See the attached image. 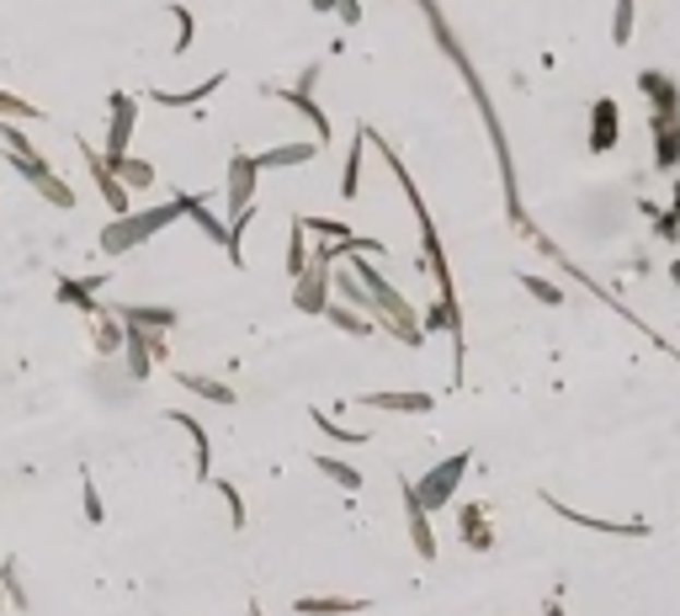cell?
I'll return each instance as SVG.
<instances>
[{"instance_id": "1", "label": "cell", "mask_w": 680, "mask_h": 616, "mask_svg": "<svg viewBox=\"0 0 680 616\" xmlns=\"http://www.w3.org/2000/svg\"><path fill=\"white\" fill-rule=\"evenodd\" d=\"M351 271H357V282L372 292V325H383V335H394L404 346H426V329H420V309L404 298L389 277H383V266H378V255H351L346 261Z\"/></svg>"}, {"instance_id": "2", "label": "cell", "mask_w": 680, "mask_h": 616, "mask_svg": "<svg viewBox=\"0 0 680 616\" xmlns=\"http://www.w3.org/2000/svg\"><path fill=\"white\" fill-rule=\"evenodd\" d=\"M176 218H187L176 197L160 207H144V213H122V218H112V224L102 229V250H107V255H128V250H139L144 240H155L160 229H170Z\"/></svg>"}, {"instance_id": "3", "label": "cell", "mask_w": 680, "mask_h": 616, "mask_svg": "<svg viewBox=\"0 0 680 616\" xmlns=\"http://www.w3.org/2000/svg\"><path fill=\"white\" fill-rule=\"evenodd\" d=\"M5 160H11V170H16V176H22V181H27L33 192H38L43 203L64 207V213L75 207V192H70L64 181H59V170H53L48 160H43V155L33 149V144H27V149H5Z\"/></svg>"}, {"instance_id": "4", "label": "cell", "mask_w": 680, "mask_h": 616, "mask_svg": "<svg viewBox=\"0 0 680 616\" xmlns=\"http://www.w3.org/2000/svg\"><path fill=\"white\" fill-rule=\"evenodd\" d=\"M468 468H474V457H468V452L441 457L437 468H431V473H426V479L415 484V494H420V505H426L431 516H437L441 505H452V494H457V484L468 479Z\"/></svg>"}, {"instance_id": "5", "label": "cell", "mask_w": 680, "mask_h": 616, "mask_svg": "<svg viewBox=\"0 0 680 616\" xmlns=\"http://www.w3.org/2000/svg\"><path fill=\"white\" fill-rule=\"evenodd\" d=\"M330 292H335V271L324 255H309V271L293 282V309L298 314H324L330 309Z\"/></svg>"}, {"instance_id": "6", "label": "cell", "mask_w": 680, "mask_h": 616, "mask_svg": "<svg viewBox=\"0 0 680 616\" xmlns=\"http://www.w3.org/2000/svg\"><path fill=\"white\" fill-rule=\"evenodd\" d=\"M314 85H320V64H309L303 75H298V85L293 90H277V85H266V96H277V101H287V107H298L309 123H314V138H330V112H324L320 101H314Z\"/></svg>"}, {"instance_id": "7", "label": "cell", "mask_w": 680, "mask_h": 616, "mask_svg": "<svg viewBox=\"0 0 680 616\" xmlns=\"http://www.w3.org/2000/svg\"><path fill=\"white\" fill-rule=\"evenodd\" d=\"M133 123H139V101H133L128 90H112V96H107V160H122V155H128Z\"/></svg>"}, {"instance_id": "8", "label": "cell", "mask_w": 680, "mask_h": 616, "mask_svg": "<svg viewBox=\"0 0 680 616\" xmlns=\"http://www.w3.org/2000/svg\"><path fill=\"white\" fill-rule=\"evenodd\" d=\"M81 155H85V170H91V181H96V192H102V203L112 207V218L133 213V207H128V186H122L118 176H112L107 155H102V149H91V144H81Z\"/></svg>"}, {"instance_id": "9", "label": "cell", "mask_w": 680, "mask_h": 616, "mask_svg": "<svg viewBox=\"0 0 680 616\" xmlns=\"http://www.w3.org/2000/svg\"><path fill=\"white\" fill-rule=\"evenodd\" d=\"M255 181H261V165H255V155L240 149L229 160V218H240V213L255 207Z\"/></svg>"}, {"instance_id": "10", "label": "cell", "mask_w": 680, "mask_h": 616, "mask_svg": "<svg viewBox=\"0 0 680 616\" xmlns=\"http://www.w3.org/2000/svg\"><path fill=\"white\" fill-rule=\"evenodd\" d=\"M404 521H409V542H415V553L426 558V564H437V532H431V510L420 505V494L415 484L404 479Z\"/></svg>"}, {"instance_id": "11", "label": "cell", "mask_w": 680, "mask_h": 616, "mask_svg": "<svg viewBox=\"0 0 680 616\" xmlns=\"http://www.w3.org/2000/svg\"><path fill=\"white\" fill-rule=\"evenodd\" d=\"M542 505L563 516V521H574V527H585V532H606V536H648V521H596V516H585V510H574V505H563L553 494H542Z\"/></svg>"}, {"instance_id": "12", "label": "cell", "mask_w": 680, "mask_h": 616, "mask_svg": "<svg viewBox=\"0 0 680 616\" xmlns=\"http://www.w3.org/2000/svg\"><path fill=\"white\" fill-rule=\"evenodd\" d=\"M128 372L133 377H150V367L155 362H165V329H133L128 325Z\"/></svg>"}, {"instance_id": "13", "label": "cell", "mask_w": 680, "mask_h": 616, "mask_svg": "<svg viewBox=\"0 0 680 616\" xmlns=\"http://www.w3.org/2000/svg\"><path fill=\"white\" fill-rule=\"evenodd\" d=\"M639 90L654 101V118H680V81L665 75V70H643Z\"/></svg>"}, {"instance_id": "14", "label": "cell", "mask_w": 680, "mask_h": 616, "mask_svg": "<svg viewBox=\"0 0 680 616\" xmlns=\"http://www.w3.org/2000/svg\"><path fill=\"white\" fill-rule=\"evenodd\" d=\"M617 138H622V112H617L611 96H596V107H590V149L606 155V149H617Z\"/></svg>"}, {"instance_id": "15", "label": "cell", "mask_w": 680, "mask_h": 616, "mask_svg": "<svg viewBox=\"0 0 680 616\" xmlns=\"http://www.w3.org/2000/svg\"><path fill=\"white\" fill-rule=\"evenodd\" d=\"M361 410H383V414H431L437 394H357Z\"/></svg>"}, {"instance_id": "16", "label": "cell", "mask_w": 680, "mask_h": 616, "mask_svg": "<svg viewBox=\"0 0 680 616\" xmlns=\"http://www.w3.org/2000/svg\"><path fill=\"white\" fill-rule=\"evenodd\" d=\"M372 601H361V595H298L293 601V612L298 616H357L367 612Z\"/></svg>"}, {"instance_id": "17", "label": "cell", "mask_w": 680, "mask_h": 616, "mask_svg": "<svg viewBox=\"0 0 680 616\" xmlns=\"http://www.w3.org/2000/svg\"><path fill=\"white\" fill-rule=\"evenodd\" d=\"M176 203H181V213H187V218L198 224V229L207 234V240H213V245H229V224H224V218H218V213L207 207V197H198V192H181Z\"/></svg>"}, {"instance_id": "18", "label": "cell", "mask_w": 680, "mask_h": 616, "mask_svg": "<svg viewBox=\"0 0 680 616\" xmlns=\"http://www.w3.org/2000/svg\"><path fill=\"white\" fill-rule=\"evenodd\" d=\"M320 149H324L320 138H303V144H277V149H261L255 165H261V176H266V170H293V165H309Z\"/></svg>"}, {"instance_id": "19", "label": "cell", "mask_w": 680, "mask_h": 616, "mask_svg": "<svg viewBox=\"0 0 680 616\" xmlns=\"http://www.w3.org/2000/svg\"><path fill=\"white\" fill-rule=\"evenodd\" d=\"M170 425H181V431L192 436V452H198V479H202V484H213V442H207L202 420H198V414H187V410H170Z\"/></svg>"}, {"instance_id": "20", "label": "cell", "mask_w": 680, "mask_h": 616, "mask_svg": "<svg viewBox=\"0 0 680 616\" xmlns=\"http://www.w3.org/2000/svg\"><path fill=\"white\" fill-rule=\"evenodd\" d=\"M102 282H107V277H85V282H75V277H59V303L81 309L85 319H96V314H102V303H96Z\"/></svg>"}, {"instance_id": "21", "label": "cell", "mask_w": 680, "mask_h": 616, "mask_svg": "<svg viewBox=\"0 0 680 616\" xmlns=\"http://www.w3.org/2000/svg\"><path fill=\"white\" fill-rule=\"evenodd\" d=\"M112 314L133 329H176V309H165V303H122Z\"/></svg>"}, {"instance_id": "22", "label": "cell", "mask_w": 680, "mask_h": 616, "mask_svg": "<svg viewBox=\"0 0 680 616\" xmlns=\"http://www.w3.org/2000/svg\"><path fill=\"white\" fill-rule=\"evenodd\" d=\"M176 383H181L187 394H198V399H207V404H224V410H229V404L240 399V394H235L229 383H218V377H202V372H176Z\"/></svg>"}, {"instance_id": "23", "label": "cell", "mask_w": 680, "mask_h": 616, "mask_svg": "<svg viewBox=\"0 0 680 616\" xmlns=\"http://www.w3.org/2000/svg\"><path fill=\"white\" fill-rule=\"evenodd\" d=\"M367 149H372V128L361 123L357 138H351V155H346V170H341V197H346V203L361 192V155H367Z\"/></svg>"}, {"instance_id": "24", "label": "cell", "mask_w": 680, "mask_h": 616, "mask_svg": "<svg viewBox=\"0 0 680 616\" xmlns=\"http://www.w3.org/2000/svg\"><path fill=\"white\" fill-rule=\"evenodd\" d=\"M91 340H96V351H102V357H112V351L128 346V325H122L112 309H102V314L91 319Z\"/></svg>"}, {"instance_id": "25", "label": "cell", "mask_w": 680, "mask_h": 616, "mask_svg": "<svg viewBox=\"0 0 680 616\" xmlns=\"http://www.w3.org/2000/svg\"><path fill=\"white\" fill-rule=\"evenodd\" d=\"M218 85H224V75H207V81L192 85V90H150V101H155V107H202Z\"/></svg>"}, {"instance_id": "26", "label": "cell", "mask_w": 680, "mask_h": 616, "mask_svg": "<svg viewBox=\"0 0 680 616\" xmlns=\"http://www.w3.org/2000/svg\"><path fill=\"white\" fill-rule=\"evenodd\" d=\"M112 165V176H118L128 192H144V186H155V165L139 160V155H122V160H107Z\"/></svg>"}, {"instance_id": "27", "label": "cell", "mask_w": 680, "mask_h": 616, "mask_svg": "<svg viewBox=\"0 0 680 616\" xmlns=\"http://www.w3.org/2000/svg\"><path fill=\"white\" fill-rule=\"evenodd\" d=\"M309 229H303V218H293V234H287V277L298 282L303 271H309Z\"/></svg>"}, {"instance_id": "28", "label": "cell", "mask_w": 680, "mask_h": 616, "mask_svg": "<svg viewBox=\"0 0 680 616\" xmlns=\"http://www.w3.org/2000/svg\"><path fill=\"white\" fill-rule=\"evenodd\" d=\"M324 319H330V325L335 329H346V335H372V314H357V309H351V303H330V309H324Z\"/></svg>"}, {"instance_id": "29", "label": "cell", "mask_w": 680, "mask_h": 616, "mask_svg": "<svg viewBox=\"0 0 680 616\" xmlns=\"http://www.w3.org/2000/svg\"><path fill=\"white\" fill-rule=\"evenodd\" d=\"M633 27H639V0H617V5H611V43L628 48V43H633Z\"/></svg>"}, {"instance_id": "30", "label": "cell", "mask_w": 680, "mask_h": 616, "mask_svg": "<svg viewBox=\"0 0 680 616\" xmlns=\"http://www.w3.org/2000/svg\"><path fill=\"white\" fill-rule=\"evenodd\" d=\"M309 420L320 425V431L330 436V442H341V447H361V442H372V431H346L341 420H330L324 410H309Z\"/></svg>"}, {"instance_id": "31", "label": "cell", "mask_w": 680, "mask_h": 616, "mask_svg": "<svg viewBox=\"0 0 680 616\" xmlns=\"http://www.w3.org/2000/svg\"><path fill=\"white\" fill-rule=\"evenodd\" d=\"M0 118H5V123H43V107L11 96V90H0Z\"/></svg>"}, {"instance_id": "32", "label": "cell", "mask_w": 680, "mask_h": 616, "mask_svg": "<svg viewBox=\"0 0 680 616\" xmlns=\"http://www.w3.org/2000/svg\"><path fill=\"white\" fill-rule=\"evenodd\" d=\"M335 288H341V303H351V309H367V314H372V292L357 282V271H351V266H341V271H335Z\"/></svg>"}, {"instance_id": "33", "label": "cell", "mask_w": 680, "mask_h": 616, "mask_svg": "<svg viewBox=\"0 0 680 616\" xmlns=\"http://www.w3.org/2000/svg\"><path fill=\"white\" fill-rule=\"evenodd\" d=\"M320 473H324V479H335V484H341L346 494L361 490V473L351 468V462H341V457H320Z\"/></svg>"}, {"instance_id": "34", "label": "cell", "mask_w": 680, "mask_h": 616, "mask_svg": "<svg viewBox=\"0 0 680 616\" xmlns=\"http://www.w3.org/2000/svg\"><path fill=\"white\" fill-rule=\"evenodd\" d=\"M457 532H463V542H474V547H489V542H494V536H489V527H484V505H468V510H463V527H457Z\"/></svg>"}, {"instance_id": "35", "label": "cell", "mask_w": 680, "mask_h": 616, "mask_svg": "<svg viewBox=\"0 0 680 616\" xmlns=\"http://www.w3.org/2000/svg\"><path fill=\"white\" fill-rule=\"evenodd\" d=\"M0 590H5V601H11L16 612H27V584H22V575H16V558L0 564Z\"/></svg>"}, {"instance_id": "36", "label": "cell", "mask_w": 680, "mask_h": 616, "mask_svg": "<svg viewBox=\"0 0 680 616\" xmlns=\"http://www.w3.org/2000/svg\"><path fill=\"white\" fill-rule=\"evenodd\" d=\"M516 282L532 292L537 303H548V309H559V303H563V288H559V282H548V277H532V271H521Z\"/></svg>"}, {"instance_id": "37", "label": "cell", "mask_w": 680, "mask_h": 616, "mask_svg": "<svg viewBox=\"0 0 680 616\" xmlns=\"http://www.w3.org/2000/svg\"><path fill=\"white\" fill-rule=\"evenodd\" d=\"M250 224H255V207H250V213H240V218H229V261H235V266H244V229H250Z\"/></svg>"}, {"instance_id": "38", "label": "cell", "mask_w": 680, "mask_h": 616, "mask_svg": "<svg viewBox=\"0 0 680 616\" xmlns=\"http://www.w3.org/2000/svg\"><path fill=\"white\" fill-rule=\"evenodd\" d=\"M170 16H176V48H170V53H187L192 38H198V22H192V11H187V5H170Z\"/></svg>"}, {"instance_id": "39", "label": "cell", "mask_w": 680, "mask_h": 616, "mask_svg": "<svg viewBox=\"0 0 680 616\" xmlns=\"http://www.w3.org/2000/svg\"><path fill=\"white\" fill-rule=\"evenodd\" d=\"M213 490L224 494V505H229V527L240 532V527H244V499H240V490H235L229 479H213Z\"/></svg>"}, {"instance_id": "40", "label": "cell", "mask_w": 680, "mask_h": 616, "mask_svg": "<svg viewBox=\"0 0 680 616\" xmlns=\"http://www.w3.org/2000/svg\"><path fill=\"white\" fill-rule=\"evenodd\" d=\"M81 499H85V521L102 527V521H107V505H102V494H96V484H91V473H85V484H81Z\"/></svg>"}, {"instance_id": "41", "label": "cell", "mask_w": 680, "mask_h": 616, "mask_svg": "<svg viewBox=\"0 0 680 616\" xmlns=\"http://www.w3.org/2000/svg\"><path fill=\"white\" fill-rule=\"evenodd\" d=\"M335 11H341V22H346V27H357V22H361V0H335Z\"/></svg>"}, {"instance_id": "42", "label": "cell", "mask_w": 680, "mask_h": 616, "mask_svg": "<svg viewBox=\"0 0 680 616\" xmlns=\"http://www.w3.org/2000/svg\"><path fill=\"white\" fill-rule=\"evenodd\" d=\"M676 218H680V181H676Z\"/></svg>"}, {"instance_id": "43", "label": "cell", "mask_w": 680, "mask_h": 616, "mask_svg": "<svg viewBox=\"0 0 680 616\" xmlns=\"http://www.w3.org/2000/svg\"><path fill=\"white\" fill-rule=\"evenodd\" d=\"M244 616H261V606H250V612H244Z\"/></svg>"}, {"instance_id": "44", "label": "cell", "mask_w": 680, "mask_h": 616, "mask_svg": "<svg viewBox=\"0 0 680 616\" xmlns=\"http://www.w3.org/2000/svg\"><path fill=\"white\" fill-rule=\"evenodd\" d=\"M0 606H5V590H0Z\"/></svg>"}]
</instances>
